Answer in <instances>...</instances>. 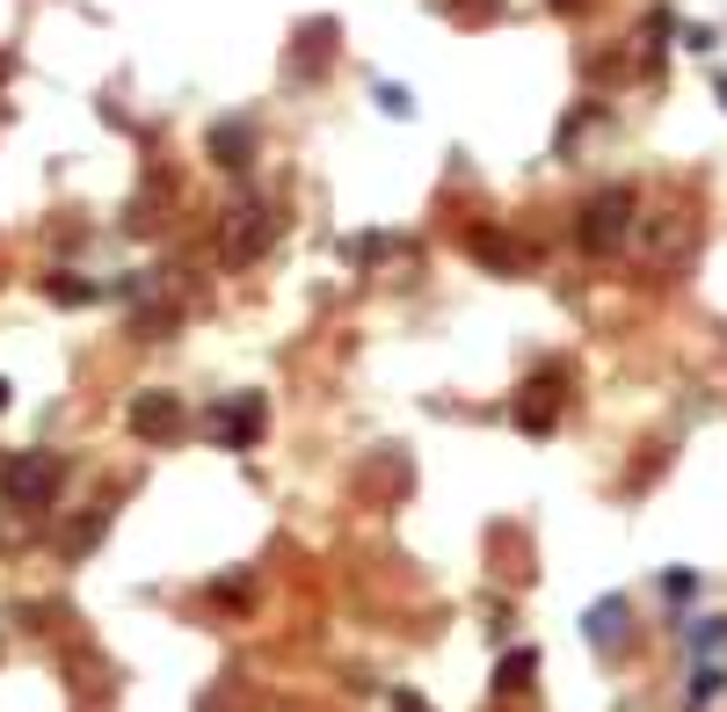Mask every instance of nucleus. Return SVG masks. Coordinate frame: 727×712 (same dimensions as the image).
I'll return each instance as SVG.
<instances>
[{"mask_svg": "<svg viewBox=\"0 0 727 712\" xmlns=\"http://www.w3.org/2000/svg\"><path fill=\"white\" fill-rule=\"evenodd\" d=\"M255 422H263V400H240L226 422H212V436H233L226 451H248V444H255Z\"/></svg>", "mask_w": 727, "mask_h": 712, "instance_id": "1", "label": "nucleus"}, {"mask_svg": "<svg viewBox=\"0 0 727 712\" xmlns=\"http://www.w3.org/2000/svg\"><path fill=\"white\" fill-rule=\"evenodd\" d=\"M0 407H8V386H0Z\"/></svg>", "mask_w": 727, "mask_h": 712, "instance_id": "2", "label": "nucleus"}]
</instances>
